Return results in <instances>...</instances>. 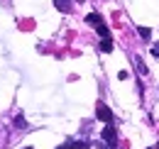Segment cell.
Returning a JSON list of instances; mask_svg holds the SVG:
<instances>
[{
  "instance_id": "1",
  "label": "cell",
  "mask_w": 159,
  "mask_h": 149,
  "mask_svg": "<svg viewBox=\"0 0 159 149\" xmlns=\"http://www.w3.org/2000/svg\"><path fill=\"white\" fill-rule=\"evenodd\" d=\"M118 147V132L113 125H105L103 127V149H113Z\"/></svg>"
},
{
  "instance_id": "2",
  "label": "cell",
  "mask_w": 159,
  "mask_h": 149,
  "mask_svg": "<svg viewBox=\"0 0 159 149\" xmlns=\"http://www.w3.org/2000/svg\"><path fill=\"white\" fill-rule=\"evenodd\" d=\"M96 117H98L100 122H105V125H113V122H115L113 110H110L105 103H98V105H96Z\"/></svg>"
},
{
  "instance_id": "3",
  "label": "cell",
  "mask_w": 159,
  "mask_h": 149,
  "mask_svg": "<svg viewBox=\"0 0 159 149\" xmlns=\"http://www.w3.org/2000/svg\"><path fill=\"white\" fill-rule=\"evenodd\" d=\"M57 149H91V142H83V139L74 142V139H69L66 144H61V147H57Z\"/></svg>"
},
{
  "instance_id": "4",
  "label": "cell",
  "mask_w": 159,
  "mask_h": 149,
  "mask_svg": "<svg viewBox=\"0 0 159 149\" xmlns=\"http://www.w3.org/2000/svg\"><path fill=\"white\" fill-rule=\"evenodd\" d=\"M113 47H115V44H113V39H110V37L100 39V44H98V49H100V52H105V54H110V52H113Z\"/></svg>"
},
{
  "instance_id": "5",
  "label": "cell",
  "mask_w": 159,
  "mask_h": 149,
  "mask_svg": "<svg viewBox=\"0 0 159 149\" xmlns=\"http://www.w3.org/2000/svg\"><path fill=\"white\" fill-rule=\"evenodd\" d=\"M59 12H71V0H54Z\"/></svg>"
},
{
  "instance_id": "6",
  "label": "cell",
  "mask_w": 159,
  "mask_h": 149,
  "mask_svg": "<svg viewBox=\"0 0 159 149\" xmlns=\"http://www.w3.org/2000/svg\"><path fill=\"white\" fill-rule=\"evenodd\" d=\"M86 22H88V25H93V27L103 25V20H100V15H98V12H91V15H86Z\"/></svg>"
},
{
  "instance_id": "7",
  "label": "cell",
  "mask_w": 159,
  "mask_h": 149,
  "mask_svg": "<svg viewBox=\"0 0 159 149\" xmlns=\"http://www.w3.org/2000/svg\"><path fill=\"white\" fill-rule=\"evenodd\" d=\"M137 34L142 39H149V37H152V29H149V27H137Z\"/></svg>"
},
{
  "instance_id": "8",
  "label": "cell",
  "mask_w": 159,
  "mask_h": 149,
  "mask_svg": "<svg viewBox=\"0 0 159 149\" xmlns=\"http://www.w3.org/2000/svg\"><path fill=\"white\" fill-rule=\"evenodd\" d=\"M96 29H98V34H100V37H103V39H105V37H110V29H108L105 25H98Z\"/></svg>"
},
{
  "instance_id": "9",
  "label": "cell",
  "mask_w": 159,
  "mask_h": 149,
  "mask_svg": "<svg viewBox=\"0 0 159 149\" xmlns=\"http://www.w3.org/2000/svg\"><path fill=\"white\" fill-rule=\"evenodd\" d=\"M135 64H137V71H139V74H147V66L142 64V59H139V56L135 59Z\"/></svg>"
},
{
  "instance_id": "10",
  "label": "cell",
  "mask_w": 159,
  "mask_h": 149,
  "mask_svg": "<svg viewBox=\"0 0 159 149\" xmlns=\"http://www.w3.org/2000/svg\"><path fill=\"white\" fill-rule=\"evenodd\" d=\"M15 127H27V122H25V117H22V115H17V120H15Z\"/></svg>"
},
{
  "instance_id": "11",
  "label": "cell",
  "mask_w": 159,
  "mask_h": 149,
  "mask_svg": "<svg viewBox=\"0 0 159 149\" xmlns=\"http://www.w3.org/2000/svg\"><path fill=\"white\" fill-rule=\"evenodd\" d=\"M152 54H154V56L159 59V44H154V49H152Z\"/></svg>"
},
{
  "instance_id": "12",
  "label": "cell",
  "mask_w": 159,
  "mask_h": 149,
  "mask_svg": "<svg viewBox=\"0 0 159 149\" xmlns=\"http://www.w3.org/2000/svg\"><path fill=\"white\" fill-rule=\"evenodd\" d=\"M22 149H32V147H22Z\"/></svg>"
},
{
  "instance_id": "13",
  "label": "cell",
  "mask_w": 159,
  "mask_h": 149,
  "mask_svg": "<svg viewBox=\"0 0 159 149\" xmlns=\"http://www.w3.org/2000/svg\"><path fill=\"white\" fill-rule=\"evenodd\" d=\"M157 149H159V142H157Z\"/></svg>"
},
{
  "instance_id": "14",
  "label": "cell",
  "mask_w": 159,
  "mask_h": 149,
  "mask_svg": "<svg viewBox=\"0 0 159 149\" xmlns=\"http://www.w3.org/2000/svg\"><path fill=\"white\" fill-rule=\"evenodd\" d=\"M147 149H152V147H147Z\"/></svg>"
}]
</instances>
